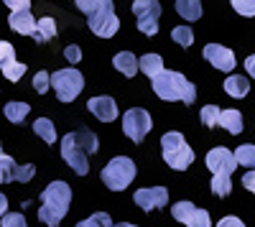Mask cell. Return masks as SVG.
Listing matches in <instances>:
<instances>
[{
  "label": "cell",
  "mask_w": 255,
  "mask_h": 227,
  "mask_svg": "<svg viewBox=\"0 0 255 227\" xmlns=\"http://www.w3.org/2000/svg\"><path fill=\"white\" fill-rule=\"evenodd\" d=\"M44 207L38 210V220L46 222V227H59L61 217L69 212V202H72V187L67 181H51L41 194Z\"/></svg>",
  "instance_id": "1"
},
{
  "label": "cell",
  "mask_w": 255,
  "mask_h": 227,
  "mask_svg": "<svg viewBox=\"0 0 255 227\" xmlns=\"http://www.w3.org/2000/svg\"><path fill=\"white\" fill-rule=\"evenodd\" d=\"M153 92L166 100V102H186V105H191V102L197 100V90L194 85L179 72H171V69H163L156 79H153Z\"/></svg>",
  "instance_id": "2"
},
{
  "label": "cell",
  "mask_w": 255,
  "mask_h": 227,
  "mask_svg": "<svg viewBox=\"0 0 255 227\" xmlns=\"http://www.w3.org/2000/svg\"><path fill=\"white\" fill-rule=\"evenodd\" d=\"M161 153H163V161L176 171H186L191 163H194V151L186 146L184 135L176 133V130L166 133L161 138Z\"/></svg>",
  "instance_id": "3"
},
{
  "label": "cell",
  "mask_w": 255,
  "mask_h": 227,
  "mask_svg": "<svg viewBox=\"0 0 255 227\" xmlns=\"http://www.w3.org/2000/svg\"><path fill=\"white\" fill-rule=\"evenodd\" d=\"M135 179V163L128 156H115L108 166L102 169V181L105 187L113 192H123L128 189V184Z\"/></svg>",
  "instance_id": "4"
},
{
  "label": "cell",
  "mask_w": 255,
  "mask_h": 227,
  "mask_svg": "<svg viewBox=\"0 0 255 227\" xmlns=\"http://www.w3.org/2000/svg\"><path fill=\"white\" fill-rule=\"evenodd\" d=\"M51 87L56 90V97H59L61 102H72V100H77V95H79L82 87H84V77H82V72L74 69V67L59 69V72L51 74Z\"/></svg>",
  "instance_id": "5"
},
{
  "label": "cell",
  "mask_w": 255,
  "mask_h": 227,
  "mask_svg": "<svg viewBox=\"0 0 255 227\" xmlns=\"http://www.w3.org/2000/svg\"><path fill=\"white\" fill-rule=\"evenodd\" d=\"M90 28H92V33L100 36V38H110V36L118 33L120 20H118V15H115V5L110 3V0H102V5L90 15Z\"/></svg>",
  "instance_id": "6"
},
{
  "label": "cell",
  "mask_w": 255,
  "mask_h": 227,
  "mask_svg": "<svg viewBox=\"0 0 255 227\" xmlns=\"http://www.w3.org/2000/svg\"><path fill=\"white\" fill-rule=\"evenodd\" d=\"M151 125H153V120L143 108H130L123 115V130L133 143H143V138L151 133Z\"/></svg>",
  "instance_id": "7"
},
{
  "label": "cell",
  "mask_w": 255,
  "mask_h": 227,
  "mask_svg": "<svg viewBox=\"0 0 255 227\" xmlns=\"http://www.w3.org/2000/svg\"><path fill=\"white\" fill-rule=\"evenodd\" d=\"M133 13L138 18V28L145 36L158 33V18H161V5L156 0H135L133 3Z\"/></svg>",
  "instance_id": "8"
},
{
  "label": "cell",
  "mask_w": 255,
  "mask_h": 227,
  "mask_svg": "<svg viewBox=\"0 0 255 227\" xmlns=\"http://www.w3.org/2000/svg\"><path fill=\"white\" fill-rule=\"evenodd\" d=\"M171 217L186 227H209L212 220H209V212L207 210H199L194 207L191 202H176L171 207Z\"/></svg>",
  "instance_id": "9"
},
{
  "label": "cell",
  "mask_w": 255,
  "mask_h": 227,
  "mask_svg": "<svg viewBox=\"0 0 255 227\" xmlns=\"http://www.w3.org/2000/svg\"><path fill=\"white\" fill-rule=\"evenodd\" d=\"M61 158L69 163V166L79 174V176H84L90 171V163H87V153H84L79 146H77V140H74V133H67L61 138Z\"/></svg>",
  "instance_id": "10"
},
{
  "label": "cell",
  "mask_w": 255,
  "mask_h": 227,
  "mask_svg": "<svg viewBox=\"0 0 255 227\" xmlns=\"http://www.w3.org/2000/svg\"><path fill=\"white\" fill-rule=\"evenodd\" d=\"M235 166H238V161H235V153H230V148H225V146L209 148V153H207V169L215 176H232Z\"/></svg>",
  "instance_id": "11"
},
{
  "label": "cell",
  "mask_w": 255,
  "mask_h": 227,
  "mask_svg": "<svg viewBox=\"0 0 255 227\" xmlns=\"http://www.w3.org/2000/svg\"><path fill=\"white\" fill-rule=\"evenodd\" d=\"M0 72H3L5 79H10V82H18L26 74V64L15 61V49L8 41H0Z\"/></svg>",
  "instance_id": "12"
},
{
  "label": "cell",
  "mask_w": 255,
  "mask_h": 227,
  "mask_svg": "<svg viewBox=\"0 0 255 227\" xmlns=\"http://www.w3.org/2000/svg\"><path fill=\"white\" fill-rule=\"evenodd\" d=\"M133 202L138 204L140 210L145 212H151V210H161L168 204V189L163 187H145V189H138Z\"/></svg>",
  "instance_id": "13"
},
{
  "label": "cell",
  "mask_w": 255,
  "mask_h": 227,
  "mask_svg": "<svg viewBox=\"0 0 255 227\" xmlns=\"http://www.w3.org/2000/svg\"><path fill=\"white\" fill-rule=\"evenodd\" d=\"M202 54H204V59L209 61V64L215 69H220V72H232V69H235V54H232L227 46L207 44Z\"/></svg>",
  "instance_id": "14"
},
{
  "label": "cell",
  "mask_w": 255,
  "mask_h": 227,
  "mask_svg": "<svg viewBox=\"0 0 255 227\" xmlns=\"http://www.w3.org/2000/svg\"><path fill=\"white\" fill-rule=\"evenodd\" d=\"M87 108H90V113H92L97 120H102V122H113V120L118 117V105H115V100L108 97V95L92 97V100L87 102Z\"/></svg>",
  "instance_id": "15"
},
{
  "label": "cell",
  "mask_w": 255,
  "mask_h": 227,
  "mask_svg": "<svg viewBox=\"0 0 255 227\" xmlns=\"http://www.w3.org/2000/svg\"><path fill=\"white\" fill-rule=\"evenodd\" d=\"M8 23L20 36H31V38L36 36V20H33L31 10H13L10 18H8Z\"/></svg>",
  "instance_id": "16"
},
{
  "label": "cell",
  "mask_w": 255,
  "mask_h": 227,
  "mask_svg": "<svg viewBox=\"0 0 255 227\" xmlns=\"http://www.w3.org/2000/svg\"><path fill=\"white\" fill-rule=\"evenodd\" d=\"M113 67H115L120 74H125V77H135V72H138V59H135V54H130V51H120V54H115V59H113Z\"/></svg>",
  "instance_id": "17"
},
{
  "label": "cell",
  "mask_w": 255,
  "mask_h": 227,
  "mask_svg": "<svg viewBox=\"0 0 255 227\" xmlns=\"http://www.w3.org/2000/svg\"><path fill=\"white\" fill-rule=\"evenodd\" d=\"M138 72H143L145 77L156 79V77L163 72V59H161L158 54H145V56H140V59H138Z\"/></svg>",
  "instance_id": "18"
},
{
  "label": "cell",
  "mask_w": 255,
  "mask_h": 227,
  "mask_svg": "<svg viewBox=\"0 0 255 227\" xmlns=\"http://www.w3.org/2000/svg\"><path fill=\"white\" fill-rule=\"evenodd\" d=\"M225 92L230 95V97H238V100H243V97H248V92H250V82L245 79V77H238V74H230L227 79H225Z\"/></svg>",
  "instance_id": "19"
},
{
  "label": "cell",
  "mask_w": 255,
  "mask_h": 227,
  "mask_svg": "<svg viewBox=\"0 0 255 227\" xmlns=\"http://www.w3.org/2000/svg\"><path fill=\"white\" fill-rule=\"evenodd\" d=\"M220 128H225L232 135L243 133V113L240 110H222L220 113Z\"/></svg>",
  "instance_id": "20"
},
{
  "label": "cell",
  "mask_w": 255,
  "mask_h": 227,
  "mask_svg": "<svg viewBox=\"0 0 255 227\" xmlns=\"http://www.w3.org/2000/svg\"><path fill=\"white\" fill-rule=\"evenodd\" d=\"M176 10L184 20H199L202 18V3L199 0H179Z\"/></svg>",
  "instance_id": "21"
},
{
  "label": "cell",
  "mask_w": 255,
  "mask_h": 227,
  "mask_svg": "<svg viewBox=\"0 0 255 227\" xmlns=\"http://www.w3.org/2000/svg\"><path fill=\"white\" fill-rule=\"evenodd\" d=\"M74 140H77V146L84 153H97V148H100V140H97V135L92 130H77L74 133Z\"/></svg>",
  "instance_id": "22"
},
{
  "label": "cell",
  "mask_w": 255,
  "mask_h": 227,
  "mask_svg": "<svg viewBox=\"0 0 255 227\" xmlns=\"http://www.w3.org/2000/svg\"><path fill=\"white\" fill-rule=\"evenodd\" d=\"M56 36V23H54V18L44 15L41 20H36V41H51Z\"/></svg>",
  "instance_id": "23"
},
{
  "label": "cell",
  "mask_w": 255,
  "mask_h": 227,
  "mask_svg": "<svg viewBox=\"0 0 255 227\" xmlns=\"http://www.w3.org/2000/svg\"><path fill=\"white\" fill-rule=\"evenodd\" d=\"M33 130H36L38 138H44L49 146H51V143H56V128H54V122H51V120L38 117V120L33 122Z\"/></svg>",
  "instance_id": "24"
},
{
  "label": "cell",
  "mask_w": 255,
  "mask_h": 227,
  "mask_svg": "<svg viewBox=\"0 0 255 227\" xmlns=\"http://www.w3.org/2000/svg\"><path fill=\"white\" fill-rule=\"evenodd\" d=\"M28 113H31L28 102H8V105H5V117L10 122H23Z\"/></svg>",
  "instance_id": "25"
},
{
  "label": "cell",
  "mask_w": 255,
  "mask_h": 227,
  "mask_svg": "<svg viewBox=\"0 0 255 227\" xmlns=\"http://www.w3.org/2000/svg\"><path fill=\"white\" fill-rule=\"evenodd\" d=\"M235 161L240 163V166L255 171V146H253V143H245V146H240L235 151Z\"/></svg>",
  "instance_id": "26"
},
{
  "label": "cell",
  "mask_w": 255,
  "mask_h": 227,
  "mask_svg": "<svg viewBox=\"0 0 255 227\" xmlns=\"http://www.w3.org/2000/svg\"><path fill=\"white\" fill-rule=\"evenodd\" d=\"M15 161L8 156V153H0V184H8V181H13V176H15Z\"/></svg>",
  "instance_id": "27"
},
{
  "label": "cell",
  "mask_w": 255,
  "mask_h": 227,
  "mask_svg": "<svg viewBox=\"0 0 255 227\" xmlns=\"http://www.w3.org/2000/svg\"><path fill=\"white\" fill-rule=\"evenodd\" d=\"M77 227H113V220L108 212H95L92 217L77 222Z\"/></svg>",
  "instance_id": "28"
},
{
  "label": "cell",
  "mask_w": 255,
  "mask_h": 227,
  "mask_svg": "<svg viewBox=\"0 0 255 227\" xmlns=\"http://www.w3.org/2000/svg\"><path fill=\"white\" fill-rule=\"evenodd\" d=\"M171 38L176 41L179 46H191V44H194V31H191L189 26H176L171 31Z\"/></svg>",
  "instance_id": "29"
},
{
  "label": "cell",
  "mask_w": 255,
  "mask_h": 227,
  "mask_svg": "<svg viewBox=\"0 0 255 227\" xmlns=\"http://www.w3.org/2000/svg\"><path fill=\"white\" fill-rule=\"evenodd\" d=\"M220 113L222 110L217 105H207V108H202V115L199 117H202V122H204L207 128H217L220 125Z\"/></svg>",
  "instance_id": "30"
},
{
  "label": "cell",
  "mask_w": 255,
  "mask_h": 227,
  "mask_svg": "<svg viewBox=\"0 0 255 227\" xmlns=\"http://www.w3.org/2000/svg\"><path fill=\"white\" fill-rule=\"evenodd\" d=\"M232 192V179L230 176H215L212 179V194L215 197H227Z\"/></svg>",
  "instance_id": "31"
},
{
  "label": "cell",
  "mask_w": 255,
  "mask_h": 227,
  "mask_svg": "<svg viewBox=\"0 0 255 227\" xmlns=\"http://www.w3.org/2000/svg\"><path fill=\"white\" fill-rule=\"evenodd\" d=\"M51 87V74H46V72H38L36 77H33V90L38 92V95H46V90Z\"/></svg>",
  "instance_id": "32"
},
{
  "label": "cell",
  "mask_w": 255,
  "mask_h": 227,
  "mask_svg": "<svg viewBox=\"0 0 255 227\" xmlns=\"http://www.w3.org/2000/svg\"><path fill=\"white\" fill-rule=\"evenodd\" d=\"M3 227H28L26 225V217L23 215H18V212H5L3 222H0Z\"/></svg>",
  "instance_id": "33"
},
{
  "label": "cell",
  "mask_w": 255,
  "mask_h": 227,
  "mask_svg": "<svg viewBox=\"0 0 255 227\" xmlns=\"http://www.w3.org/2000/svg\"><path fill=\"white\" fill-rule=\"evenodd\" d=\"M33 174H36V166H31V163H26V166H18L15 169V176H13V181H31L33 179Z\"/></svg>",
  "instance_id": "34"
},
{
  "label": "cell",
  "mask_w": 255,
  "mask_h": 227,
  "mask_svg": "<svg viewBox=\"0 0 255 227\" xmlns=\"http://www.w3.org/2000/svg\"><path fill=\"white\" fill-rule=\"evenodd\" d=\"M232 8H235L240 15H255V0H232Z\"/></svg>",
  "instance_id": "35"
},
{
  "label": "cell",
  "mask_w": 255,
  "mask_h": 227,
  "mask_svg": "<svg viewBox=\"0 0 255 227\" xmlns=\"http://www.w3.org/2000/svg\"><path fill=\"white\" fill-rule=\"evenodd\" d=\"M100 5H102V0H77V8L82 13H87V15H92Z\"/></svg>",
  "instance_id": "36"
},
{
  "label": "cell",
  "mask_w": 255,
  "mask_h": 227,
  "mask_svg": "<svg viewBox=\"0 0 255 227\" xmlns=\"http://www.w3.org/2000/svg\"><path fill=\"white\" fill-rule=\"evenodd\" d=\"M64 54H67V59L72 61V64H79V59H82V51H79V46H67V49H64Z\"/></svg>",
  "instance_id": "37"
},
{
  "label": "cell",
  "mask_w": 255,
  "mask_h": 227,
  "mask_svg": "<svg viewBox=\"0 0 255 227\" xmlns=\"http://www.w3.org/2000/svg\"><path fill=\"white\" fill-rule=\"evenodd\" d=\"M217 227H245V222L240 217H222L217 222Z\"/></svg>",
  "instance_id": "38"
},
{
  "label": "cell",
  "mask_w": 255,
  "mask_h": 227,
  "mask_svg": "<svg viewBox=\"0 0 255 227\" xmlns=\"http://www.w3.org/2000/svg\"><path fill=\"white\" fill-rule=\"evenodd\" d=\"M5 5H10V13H13V10H31L28 0H8Z\"/></svg>",
  "instance_id": "39"
},
{
  "label": "cell",
  "mask_w": 255,
  "mask_h": 227,
  "mask_svg": "<svg viewBox=\"0 0 255 227\" xmlns=\"http://www.w3.org/2000/svg\"><path fill=\"white\" fill-rule=\"evenodd\" d=\"M243 187L250 189V192L255 194V171H248V174L243 176Z\"/></svg>",
  "instance_id": "40"
},
{
  "label": "cell",
  "mask_w": 255,
  "mask_h": 227,
  "mask_svg": "<svg viewBox=\"0 0 255 227\" xmlns=\"http://www.w3.org/2000/svg\"><path fill=\"white\" fill-rule=\"evenodd\" d=\"M245 69H248V74L255 79V54H250V56L245 59Z\"/></svg>",
  "instance_id": "41"
},
{
  "label": "cell",
  "mask_w": 255,
  "mask_h": 227,
  "mask_svg": "<svg viewBox=\"0 0 255 227\" xmlns=\"http://www.w3.org/2000/svg\"><path fill=\"white\" fill-rule=\"evenodd\" d=\"M5 210H8V199H5L3 192H0V217H5Z\"/></svg>",
  "instance_id": "42"
},
{
  "label": "cell",
  "mask_w": 255,
  "mask_h": 227,
  "mask_svg": "<svg viewBox=\"0 0 255 227\" xmlns=\"http://www.w3.org/2000/svg\"><path fill=\"white\" fill-rule=\"evenodd\" d=\"M113 227H138V225H128V222H120V225H113Z\"/></svg>",
  "instance_id": "43"
}]
</instances>
